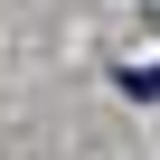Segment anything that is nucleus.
Listing matches in <instances>:
<instances>
[{
    "label": "nucleus",
    "instance_id": "obj_1",
    "mask_svg": "<svg viewBox=\"0 0 160 160\" xmlns=\"http://www.w3.org/2000/svg\"><path fill=\"white\" fill-rule=\"evenodd\" d=\"M141 10H151V19H160V0H141Z\"/></svg>",
    "mask_w": 160,
    "mask_h": 160
}]
</instances>
